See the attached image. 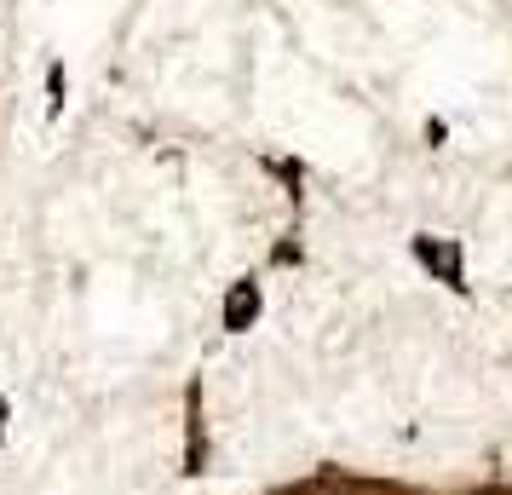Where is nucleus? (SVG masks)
I'll return each instance as SVG.
<instances>
[{
    "label": "nucleus",
    "mask_w": 512,
    "mask_h": 495,
    "mask_svg": "<svg viewBox=\"0 0 512 495\" xmlns=\"http://www.w3.org/2000/svg\"><path fill=\"white\" fill-rule=\"evenodd\" d=\"M415 254H420L426 265H438L443 277H449V283L461 288V254H455L449 242H415Z\"/></svg>",
    "instance_id": "1"
},
{
    "label": "nucleus",
    "mask_w": 512,
    "mask_h": 495,
    "mask_svg": "<svg viewBox=\"0 0 512 495\" xmlns=\"http://www.w3.org/2000/svg\"><path fill=\"white\" fill-rule=\"evenodd\" d=\"M254 317H259V294H254L248 283H242V288L231 294V300H225V329H248Z\"/></svg>",
    "instance_id": "2"
},
{
    "label": "nucleus",
    "mask_w": 512,
    "mask_h": 495,
    "mask_svg": "<svg viewBox=\"0 0 512 495\" xmlns=\"http://www.w3.org/2000/svg\"><path fill=\"white\" fill-rule=\"evenodd\" d=\"M0 432H6V403H0Z\"/></svg>",
    "instance_id": "3"
}]
</instances>
